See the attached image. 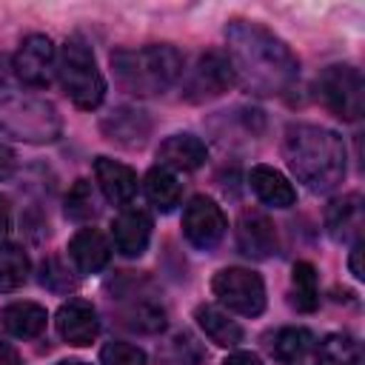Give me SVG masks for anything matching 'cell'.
<instances>
[{
	"label": "cell",
	"mask_w": 365,
	"mask_h": 365,
	"mask_svg": "<svg viewBox=\"0 0 365 365\" xmlns=\"http://www.w3.org/2000/svg\"><path fill=\"white\" fill-rule=\"evenodd\" d=\"M111 71L123 91L137 97H154L177 83V77L182 74V54L171 43L117 48L111 51Z\"/></svg>",
	"instance_id": "3"
},
{
	"label": "cell",
	"mask_w": 365,
	"mask_h": 365,
	"mask_svg": "<svg viewBox=\"0 0 365 365\" xmlns=\"http://www.w3.org/2000/svg\"><path fill=\"white\" fill-rule=\"evenodd\" d=\"M194 319L202 328V334L220 348H234L242 342V328L237 325V319H231L225 311H220L214 305H197Z\"/></svg>",
	"instance_id": "21"
},
{
	"label": "cell",
	"mask_w": 365,
	"mask_h": 365,
	"mask_svg": "<svg viewBox=\"0 0 365 365\" xmlns=\"http://www.w3.org/2000/svg\"><path fill=\"white\" fill-rule=\"evenodd\" d=\"M103 365H145V351L131 342H108L100 351Z\"/></svg>",
	"instance_id": "30"
},
{
	"label": "cell",
	"mask_w": 365,
	"mask_h": 365,
	"mask_svg": "<svg viewBox=\"0 0 365 365\" xmlns=\"http://www.w3.org/2000/svg\"><path fill=\"white\" fill-rule=\"evenodd\" d=\"M214 297L234 314L259 317L265 311V282L248 268H222L211 279Z\"/></svg>",
	"instance_id": "6"
},
{
	"label": "cell",
	"mask_w": 365,
	"mask_h": 365,
	"mask_svg": "<svg viewBox=\"0 0 365 365\" xmlns=\"http://www.w3.org/2000/svg\"><path fill=\"white\" fill-rule=\"evenodd\" d=\"M359 257H362V240H356L354 248H351V274H354L356 279L365 277V274H362V265H359Z\"/></svg>",
	"instance_id": "35"
},
{
	"label": "cell",
	"mask_w": 365,
	"mask_h": 365,
	"mask_svg": "<svg viewBox=\"0 0 365 365\" xmlns=\"http://www.w3.org/2000/svg\"><path fill=\"white\" fill-rule=\"evenodd\" d=\"M123 322L140 334H157L165 328V308L151 302V299H134L125 311H123Z\"/></svg>",
	"instance_id": "28"
},
{
	"label": "cell",
	"mask_w": 365,
	"mask_h": 365,
	"mask_svg": "<svg viewBox=\"0 0 365 365\" xmlns=\"http://www.w3.org/2000/svg\"><path fill=\"white\" fill-rule=\"evenodd\" d=\"M228 63L240 83L262 97L285 94L299 77V60L271 29L254 20H231L225 29Z\"/></svg>",
	"instance_id": "1"
},
{
	"label": "cell",
	"mask_w": 365,
	"mask_h": 365,
	"mask_svg": "<svg viewBox=\"0 0 365 365\" xmlns=\"http://www.w3.org/2000/svg\"><path fill=\"white\" fill-rule=\"evenodd\" d=\"M48 314L37 302H11L3 308V328L17 339H34L46 331Z\"/></svg>",
	"instance_id": "20"
},
{
	"label": "cell",
	"mask_w": 365,
	"mask_h": 365,
	"mask_svg": "<svg viewBox=\"0 0 365 365\" xmlns=\"http://www.w3.org/2000/svg\"><path fill=\"white\" fill-rule=\"evenodd\" d=\"M94 177H97V185L100 191L106 194L108 202L114 205H128L134 197H137V174L134 168L111 160V157H97L94 160Z\"/></svg>",
	"instance_id": "15"
},
{
	"label": "cell",
	"mask_w": 365,
	"mask_h": 365,
	"mask_svg": "<svg viewBox=\"0 0 365 365\" xmlns=\"http://www.w3.org/2000/svg\"><path fill=\"white\" fill-rule=\"evenodd\" d=\"M157 160L163 168H177V171H194L208 160V148L200 137L194 134H171L160 143Z\"/></svg>",
	"instance_id": "17"
},
{
	"label": "cell",
	"mask_w": 365,
	"mask_h": 365,
	"mask_svg": "<svg viewBox=\"0 0 365 365\" xmlns=\"http://www.w3.org/2000/svg\"><path fill=\"white\" fill-rule=\"evenodd\" d=\"M68 257L80 274H97L111 259V245L103 231L97 228H80L68 240Z\"/></svg>",
	"instance_id": "16"
},
{
	"label": "cell",
	"mask_w": 365,
	"mask_h": 365,
	"mask_svg": "<svg viewBox=\"0 0 365 365\" xmlns=\"http://www.w3.org/2000/svg\"><path fill=\"white\" fill-rule=\"evenodd\" d=\"M14 171H17V157H14V151H11L6 143H0V182L11 180Z\"/></svg>",
	"instance_id": "32"
},
{
	"label": "cell",
	"mask_w": 365,
	"mask_h": 365,
	"mask_svg": "<svg viewBox=\"0 0 365 365\" xmlns=\"http://www.w3.org/2000/svg\"><path fill=\"white\" fill-rule=\"evenodd\" d=\"M57 365H88V362H83V359H60Z\"/></svg>",
	"instance_id": "37"
},
{
	"label": "cell",
	"mask_w": 365,
	"mask_h": 365,
	"mask_svg": "<svg viewBox=\"0 0 365 365\" xmlns=\"http://www.w3.org/2000/svg\"><path fill=\"white\" fill-rule=\"evenodd\" d=\"M317 362L319 365H365L362 345L351 334H328L317 345Z\"/></svg>",
	"instance_id": "23"
},
{
	"label": "cell",
	"mask_w": 365,
	"mask_h": 365,
	"mask_svg": "<svg viewBox=\"0 0 365 365\" xmlns=\"http://www.w3.org/2000/svg\"><path fill=\"white\" fill-rule=\"evenodd\" d=\"M60 114L57 108L31 91L0 88V131L23 140V143H54L60 137Z\"/></svg>",
	"instance_id": "4"
},
{
	"label": "cell",
	"mask_w": 365,
	"mask_h": 365,
	"mask_svg": "<svg viewBox=\"0 0 365 365\" xmlns=\"http://www.w3.org/2000/svg\"><path fill=\"white\" fill-rule=\"evenodd\" d=\"M282 154L291 174L314 194H328L345 180V143L331 128L314 123L288 125Z\"/></svg>",
	"instance_id": "2"
},
{
	"label": "cell",
	"mask_w": 365,
	"mask_h": 365,
	"mask_svg": "<svg viewBox=\"0 0 365 365\" xmlns=\"http://www.w3.org/2000/svg\"><path fill=\"white\" fill-rule=\"evenodd\" d=\"M314 345H317V339H314V334H311L308 328L288 325V328H279V331L274 334L271 354H274L279 362H297V359H302Z\"/></svg>",
	"instance_id": "25"
},
{
	"label": "cell",
	"mask_w": 365,
	"mask_h": 365,
	"mask_svg": "<svg viewBox=\"0 0 365 365\" xmlns=\"http://www.w3.org/2000/svg\"><path fill=\"white\" fill-rule=\"evenodd\" d=\"M31 271L29 254L14 242H0V291H17Z\"/></svg>",
	"instance_id": "24"
},
{
	"label": "cell",
	"mask_w": 365,
	"mask_h": 365,
	"mask_svg": "<svg viewBox=\"0 0 365 365\" xmlns=\"http://www.w3.org/2000/svg\"><path fill=\"white\" fill-rule=\"evenodd\" d=\"M57 77L63 91L71 97L77 108H97L106 97V80L97 68L91 48L80 40H66L57 54Z\"/></svg>",
	"instance_id": "5"
},
{
	"label": "cell",
	"mask_w": 365,
	"mask_h": 365,
	"mask_svg": "<svg viewBox=\"0 0 365 365\" xmlns=\"http://www.w3.org/2000/svg\"><path fill=\"white\" fill-rule=\"evenodd\" d=\"M100 128H103V134L111 143H117L123 148H143L145 140L151 137V120H148V114L140 111V108H131V106H120L111 114H106L103 123H100Z\"/></svg>",
	"instance_id": "13"
},
{
	"label": "cell",
	"mask_w": 365,
	"mask_h": 365,
	"mask_svg": "<svg viewBox=\"0 0 365 365\" xmlns=\"http://www.w3.org/2000/svg\"><path fill=\"white\" fill-rule=\"evenodd\" d=\"M248 182L254 188V194L265 202V205H274V208H288L294 205L297 200V191L294 185L288 182V177L271 165H254L248 171Z\"/></svg>",
	"instance_id": "19"
},
{
	"label": "cell",
	"mask_w": 365,
	"mask_h": 365,
	"mask_svg": "<svg viewBox=\"0 0 365 365\" xmlns=\"http://www.w3.org/2000/svg\"><path fill=\"white\" fill-rule=\"evenodd\" d=\"M100 211L103 205H100L97 188L88 180H77L66 194V217L74 222H88V220H97Z\"/></svg>",
	"instance_id": "26"
},
{
	"label": "cell",
	"mask_w": 365,
	"mask_h": 365,
	"mask_svg": "<svg viewBox=\"0 0 365 365\" xmlns=\"http://www.w3.org/2000/svg\"><path fill=\"white\" fill-rule=\"evenodd\" d=\"M319 97L331 114H336L345 123L359 120L362 114V77L354 66H328L319 80Z\"/></svg>",
	"instance_id": "7"
},
{
	"label": "cell",
	"mask_w": 365,
	"mask_h": 365,
	"mask_svg": "<svg viewBox=\"0 0 365 365\" xmlns=\"http://www.w3.org/2000/svg\"><path fill=\"white\" fill-rule=\"evenodd\" d=\"M11 68H14V74L26 86L46 88L51 83V77L57 74V51H54V43L46 34H29L17 46Z\"/></svg>",
	"instance_id": "10"
},
{
	"label": "cell",
	"mask_w": 365,
	"mask_h": 365,
	"mask_svg": "<svg viewBox=\"0 0 365 365\" xmlns=\"http://www.w3.org/2000/svg\"><path fill=\"white\" fill-rule=\"evenodd\" d=\"M237 245L251 259H268L277 254V228L262 211H242L237 222Z\"/></svg>",
	"instance_id": "12"
},
{
	"label": "cell",
	"mask_w": 365,
	"mask_h": 365,
	"mask_svg": "<svg viewBox=\"0 0 365 365\" xmlns=\"http://www.w3.org/2000/svg\"><path fill=\"white\" fill-rule=\"evenodd\" d=\"M57 334L63 336V342L74 345V348H86L97 339L100 334V319L94 305L83 302V299H68L57 308Z\"/></svg>",
	"instance_id": "11"
},
{
	"label": "cell",
	"mask_w": 365,
	"mask_h": 365,
	"mask_svg": "<svg viewBox=\"0 0 365 365\" xmlns=\"http://www.w3.org/2000/svg\"><path fill=\"white\" fill-rule=\"evenodd\" d=\"M40 285L54 291V294H68L77 288V277L60 257H46L40 262Z\"/></svg>",
	"instance_id": "29"
},
{
	"label": "cell",
	"mask_w": 365,
	"mask_h": 365,
	"mask_svg": "<svg viewBox=\"0 0 365 365\" xmlns=\"http://www.w3.org/2000/svg\"><path fill=\"white\" fill-rule=\"evenodd\" d=\"M359 225H362V197L354 194H342L336 200L328 202L325 208V228L328 237L342 242L348 237H359Z\"/></svg>",
	"instance_id": "18"
},
{
	"label": "cell",
	"mask_w": 365,
	"mask_h": 365,
	"mask_svg": "<svg viewBox=\"0 0 365 365\" xmlns=\"http://www.w3.org/2000/svg\"><path fill=\"white\" fill-rule=\"evenodd\" d=\"M9 225H11V208H9V200L0 194V237L9 231Z\"/></svg>",
	"instance_id": "36"
},
{
	"label": "cell",
	"mask_w": 365,
	"mask_h": 365,
	"mask_svg": "<svg viewBox=\"0 0 365 365\" xmlns=\"http://www.w3.org/2000/svg\"><path fill=\"white\" fill-rule=\"evenodd\" d=\"M174 348L180 354L182 362H191V365H200L202 362V348L197 345V339L191 334H177L174 336Z\"/></svg>",
	"instance_id": "31"
},
{
	"label": "cell",
	"mask_w": 365,
	"mask_h": 365,
	"mask_svg": "<svg viewBox=\"0 0 365 365\" xmlns=\"http://www.w3.org/2000/svg\"><path fill=\"white\" fill-rule=\"evenodd\" d=\"M222 365H262V359H259L257 354H251V351H237V354H231Z\"/></svg>",
	"instance_id": "33"
},
{
	"label": "cell",
	"mask_w": 365,
	"mask_h": 365,
	"mask_svg": "<svg viewBox=\"0 0 365 365\" xmlns=\"http://www.w3.org/2000/svg\"><path fill=\"white\" fill-rule=\"evenodd\" d=\"M234 80L237 77H234L228 57L222 51H205L197 57L194 68L188 71L185 86H182V97L188 103H205L211 97L225 94L234 86Z\"/></svg>",
	"instance_id": "8"
},
{
	"label": "cell",
	"mask_w": 365,
	"mask_h": 365,
	"mask_svg": "<svg viewBox=\"0 0 365 365\" xmlns=\"http://www.w3.org/2000/svg\"><path fill=\"white\" fill-rule=\"evenodd\" d=\"M291 282H294V288H291V305L297 308V311H314L317 305H319V291H317V271H314V265L311 262H297L294 265V274H291Z\"/></svg>",
	"instance_id": "27"
},
{
	"label": "cell",
	"mask_w": 365,
	"mask_h": 365,
	"mask_svg": "<svg viewBox=\"0 0 365 365\" xmlns=\"http://www.w3.org/2000/svg\"><path fill=\"white\" fill-rule=\"evenodd\" d=\"M225 228H228V220L214 197L197 194L188 200V205L182 211V234L194 248L211 251L222 240Z\"/></svg>",
	"instance_id": "9"
},
{
	"label": "cell",
	"mask_w": 365,
	"mask_h": 365,
	"mask_svg": "<svg viewBox=\"0 0 365 365\" xmlns=\"http://www.w3.org/2000/svg\"><path fill=\"white\" fill-rule=\"evenodd\" d=\"M0 365H23L20 354L9 342H0Z\"/></svg>",
	"instance_id": "34"
},
{
	"label": "cell",
	"mask_w": 365,
	"mask_h": 365,
	"mask_svg": "<svg viewBox=\"0 0 365 365\" xmlns=\"http://www.w3.org/2000/svg\"><path fill=\"white\" fill-rule=\"evenodd\" d=\"M114 248L123 257H140L151 240V217L143 208H123L111 225Z\"/></svg>",
	"instance_id": "14"
},
{
	"label": "cell",
	"mask_w": 365,
	"mask_h": 365,
	"mask_svg": "<svg viewBox=\"0 0 365 365\" xmlns=\"http://www.w3.org/2000/svg\"><path fill=\"white\" fill-rule=\"evenodd\" d=\"M145 197L148 202L157 208V211H171L174 205H180V197H182V185L180 180L174 177V171L163 168V165H154L148 174H145Z\"/></svg>",
	"instance_id": "22"
}]
</instances>
